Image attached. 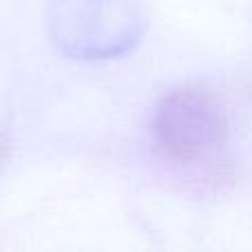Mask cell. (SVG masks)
Wrapping results in <instances>:
<instances>
[{
  "label": "cell",
  "instance_id": "2",
  "mask_svg": "<svg viewBox=\"0 0 252 252\" xmlns=\"http://www.w3.org/2000/svg\"><path fill=\"white\" fill-rule=\"evenodd\" d=\"M56 25L66 51L87 58L124 53L142 35V16L126 0H66L60 4Z\"/></svg>",
  "mask_w": 252,
  "mask_h": 252
},
{
  "label": "cell",
  "instance_id": "1",
  "mask_svg": "<svg viewBox=\"0 0 252 252\" xmlns=\"http://www.w3.org/2000/svg\"><path fill=\"white\" fill-rule=\"evenodd\" d=\"M228 137L226 106L201 84L175 87L153 111V151L161 164L188 182H210L221 175Z\"/></svg>",
  "mask_w": 252,
  "mask_h": 252
},
{
  "label": "cell",
  "instance_id": "3",
  "mask_svg": "<svg viewBox=\"0 0 252 252\" xmlns=\"http://www.w3.org/2000/svg\"><path fill=\"white\" fill-rule=\"evenodd\" d=\"M0 151H2V146H0Z\"/></svg>",
  "mask_w": 252,
  "mask_h": 252
}]
</instances>
